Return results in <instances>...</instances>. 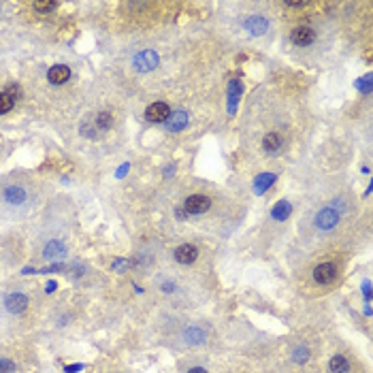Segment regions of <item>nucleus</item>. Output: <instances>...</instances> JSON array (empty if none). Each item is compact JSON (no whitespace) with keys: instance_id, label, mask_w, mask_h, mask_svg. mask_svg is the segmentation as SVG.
Returning <instances> with one entry per match:
<instances>
[{"instance_id":"nucleus-1","label":"nucleus","mask_w":373,"mask_h":373,"mask_svg":"<svg viewBox=\"0 0 373 373\" xmlns=\"http://www.w3.org/2000/svg\"><path fill=\"white\" fill-rule=\"evenodd\" d=\"M337 224H339V211H337V207H335V205L324 207L322 211H318V215H316V226H318V229L331 231Z\"/></svg>"},{"instance_id":"nucleus-2","label":"nucleus","mask_w":373,"mask_h":373,"mask_svg":"<svg viewBox=\"0 0 373 373\" xmlns=\"http://www.w3.org/2000/svg\"><path fill=\"white\" fill-rule=\"evenodd\" d=\"M132 64H134L136 70L147 72V70H152V68H156V66H158V53H156V51H152V49H145V51L139 53V56H134Z\"/></svg>"},{"instance_id":"nucleus-3","label":"nucleus","mask_w":373,"mask_h":373,"mask_svg":"<svg viewBox=\"0 0 373 373\" xmlns=\"http://www.w3.org/2000/svg\"><path fill=\"white\" fill-rule=\"evenodd\" d=\"M169 115H171V109H169V105H165V103H154V105L147 107V111H145V117H147L150 122H154V124L167 122Z\"/></svg>"},{"instance_id":"nucleus-4","label":"nucleus","mask_w":373,"mask_h":373,"mask_svg":"<svg viewBox=\"0 0 373 373\" xmlns=\"http://www.w3.org/2000/svg\"><path fill=\"white\" fill-rule=\"evenodd\" d=\"M209 207H211V201H209L207 196H201V194L188 196L186 203H184V209L188 213H205Z\"/></svg>"},{"instance_id":"nucleus-5","label":"nucleus","mask_w":373,"mask_h":373,"mask_svg":"<svg viewBox=\"0 0 373 373\" xmlns=\"http://www.w3.org/2000/svg\"><path fill=\"white\" fill-rule=\"evenodd\" d=\"M337 275V269H335L333 262H322V265H318L314 269V279L318 284H331Z\"/></svg>"},{"instance_id":"nucleus-6","label":"nucleus","mask_w":373,"mask_h":373,"mask_svg":"<svg viewBox=\"0 0 373 373\" xmlns=\"http://www.w3.org/2000/svg\"><path fill=\"white\" fill-rule=\"evenodd\" d=\"M198 256V250L194 248L192 243H184L179 245V248L175 250V260L181 262V265H190V262H194Z\"/></svg>"},{"instance_id":"nucleus-7","label":"nucleus","mask_w":373,"mask_h":373,"mask_svg":"<svg viewBox=\"0 0 373 373\" xmlns=\"http://www.w3.org/2000/svg\"><path fill=\"white\" fill-rule=\"evenodd\" d=\"M5 305L11 314H22V312H26V307H28V299H26V294H22V292H13V294L7 296Z\"/></svg>"},{"instance_id":"nucleus-8","label":"nucleus","mask_w":373,"mask_h":373,"mask_svg":"<svg viewBox=\"0 0 373 373\" xmlns=\"http://www.w3.org/2000/svg\"><path fill=\"white\" fill-rule=\"evenodd\" d=\"M3 198L9 205H22L26 201V190L22 186H7L3 192Z\"/></svg>"},{"instance_id":"nucleus-9","label":"nucleus","mask_w":373,"mask_h":373,"mask_svg":"<svg viewBox=\"0 0 373 373\" xmlns=\"http://www.w3.org/2000/svg\"><path fill=\"white\" fill-rule=\"evenodd\" d=\"M70 77V68L64 66V64H58V66H51L49 72H47V79L51 81V84H56V86H62V84H66Z\"/></svg>"},{"instance_id":"nucleus-10","label":"nucleus","mask_w":373,"mask_h":373,"mask_svg":"<svg viewBox=\"0 0 373 373\" xmlns=\"http://www.w3.org/2000/svg\"><path fill=\"white\" fill-rule=\"evenodd\" d=\"M186 126H188V113H186V111H175V113L169 115L167 128H169L171 132H179V130H184Z\"/></svg>"},{"instance_id":"nucleus-11","label":"nucleus","mask_w":373,"mask_h":373,"mask_svg":"<svg viewBox=\"0 0 373 373\" xmlns=\"http://www.w3.org/2000/svg\"><path fill=\"white\" fill-rule=\"evenodd\" d=\"M314 39H316V34H314L312 28H305V26H301V28L292 30V43L294 45H303V47H305V45H312Z\"/></svg>"},{"instance_id":"nucleus-12","label":"nucleus","mask_w":373,"mask_h":373,"mask_svg":"<svg viewBox=\"0 0 373 373\" xmlns=\"http://www.w3.org/2000/svg\"><path fill=\"white\" fill-rule=\"evenodd\" d=\"M66 254V248H64V243L62 241H49L47 245H45V252H43V256L47 258V260H56V258H62Z\"/></svg>"},{"instance_id":"nucleus-13","label":"nucleus","mask_w":373,"mask_h":373,"mask_svg":"<svg viewBox=\"0 0 373 373\" xmlns=\"http://www.w3.org/2000/svg\"><path fill=\"white\" fill-rule=\"evenodd\" d=\"M273 184H275V175H271V173H262V175H258L256 181H254V192L265 194Z\"/></svg>"},{"instance_id":"nucleus-14","label":"nucleus","mask_w":373,"mask_h":373,"mask_svg":"<svg viewBox=\"0 0 373 373\" xmlns=\"http://www.w3.org/2000/svg\"><path fill=\"white\" fill-rule=\"evenodd\" d=\"M245 28H248V32L252 34H265L267 28H269V22L265 20V17H250L248 22H245Z\"/></svg>"},{"instance_id":"nucleus-15","label":"nucleus","mask_w":373,"mask_h":373,"mask_svg":"<svg viewBox=\"0 0 373 373\" xmlns=\"http://www.w3.org/2000/svg\"><path fill=\"white\" fill-rule=\"evenodd\" d=\"M184 339L190 345H201L205 343V333L201 329H196V326H190V329L184 331Z\"/></svg>"},{"instance_id":"nucleus-16","label":"nucleus","mask_w":373,"mask_h":373,"mask_svg":"<svg viewBox=\"0 0 373 373\" xmlns=\"http://www.w3.org/2000/svg\"><path fill=\"white\" fill-rule=\"evenodd\" d=\"M239 94H241V84L239 81H231V86H229V113L237 111Z\"/></svg>"},{"instance_id":"nucleus-17","label":"nucleus","mask_w":373,"mask_h":373,"mask_svg":"<svg viewBox=\"0 0 373 373\" xmlns=\"http://www.w3.org/2000/svg\"><path fill=\"white\" fill-rule=\"evenodd\" d=\"M290 211H292V207H290V203L288 201H279L275 207H273V211H271V215H273V220H286V217L290 215Z\"/></svg>"},{"instance_id":"nucleus-18","label":"nucleus","mask_w":373,"mask_h":373,"mask_svg":"<svg viewBox=\"0 0 373 373\" xmlns=\"http://www.w3.org/2000/svg\"><path fill=\"white\" fill-rule=\"evenodd\" d=\"M279 145H281V136L277 132H269L265 136V141H262V147H265L267 154H273V152H277L279 150Z\"/></svg>"},{"instance_id":"nucleus-19","label":"nucleus","mask_w":373,"mask_h":373,"mask_svg":"<svg viewBox=\"0 0 373 373\" xmlns=\"http://www.w3.org/2000/svg\"><path fill=\"white\" fill-rule=\"evenodd\" d=\"M331 371L333 373H348V369H350V362H348V358L345 356H341V354H337V356H333L331 358Z\"/></svg>"},{"instance_id":"nucleus-20","label":"nucleus","mask_w":373,"mask_h":373,"mask_svg":"<svg viewBox=\"0 0 373 373\" xmlns=\"http://www.w3.org/2000/svg\"><path fill=\"white\" fill-rule=\"evenodd\" d=\"M13 103H15V101H13V98L9 96L7 92H0V115L11 111V109H13Z\"/></svg>"},{"instance_id":"nucleus-21","label":"nucleus","mask_w":373,"mask_h":373,"mask_svg":"<svg viewBox=\"0 0 373 373\" xmlns=\"http://www.w3.org/2000/svg\"><path fill=\"white\" fill-rule=\"evenodd\" d=\"M111 124H113V117H111V113H98V117H96V126L98 128H103V130H107V128H111Z\"/></svg>"},{"instance_id":"nucleus-22","label":"nucleus","mask_w":373,"mask_h":373,"mask_svg":"<svg viewBox=\"0 0 373 373\" xmlns=\"http://www.w3.org/2000/svg\"><path fill=\"white\" fill-rule=\"evenodd\" d=\"M56 5L58 3H53V0H36V3H34V9H36V11H51V9H56Z\"/></svg>"},{"instance_id":"nucleus-23","label":"nucleus","mask_w":373,"mask_h":373,"mask_svg":"<svg viewBox=\"0 0 373 373\" xmlns=\"http://www.w3.org/2000/svg\"><path fill=\"white\" fill-rule=\"evenodd\" d=\"M356 88L360 90V92L369 94V92H371V75H365L362 79H358V81H356Z\"/></svg>"},{"instance_id":"nucleus-24","label":"nucleus","mask_w":373,"mask_h":373,"mask_svg":"<svg viewBox=\"0 0 373 373\" xmlns=\"http://www.w3.org/2000/svg\"><path fill=\"white\" fill-rule=\"evenodd\" d=\"M0 373H15V362L9 358H0Z\"/></svg>"},{"instance_id":"nucleus-25","label":"nucleus","mask_w":373,"mask_h":373,"mask_svg":"<svg viewBox=\"0 0 373 373\" xmlns=\"http://www.w3.org/2000/svg\"><path fill=\"white\" fill-rule=\"evenodd\" d=\"M292 356H294L296 362H305V360L309 358V350H307V348H296Z\"/></svg>"},{"instance_id":"nucleus-26","label":"nucleus","mask_w":373,"mask_h":373,"mask_svg":"<svg viewBox=\"0 0 373 373\" xmlns=\"http://www.w3.org/2000/svg\"><path fill=\"white\" fill-rule=\"evenodd\" d=\"M81 132H84V136H90V139H94V136H96V128L92 124H84V126H81Z\"/></svg>"},{"instance_id":"nucleus-27","label":"nucleus","mask_w":373,"mask_h":373,"mask_svg":"<svg viewBox=\"0 0 373 373\" xmlns=\"http://www.w3.org/2000/svg\"><path fill=\"white\" fill-rule=\"evenodd\" d=\"M128 265H130L128 260H115V262H113V271L122 273V271H126V269H128Z\"/></svg>"},{"instance_id":"nucleus-28","label":"nucleus","mask_w":373,"mask_h":373,"mask_svg":"<svg viewBox=\"0 0 373 373\" xmlns=\"http://www.w3.org/2000/svg\"><path fill=\"white\" fill-rule=\"evenodd\" d=\"M7 94H9V96H11V98H13V101H17V98H20V96H22V90H20V88H17V86H9V90H7Z\"/></svg>"},{"instance_id":"nucleus-29","label":"nucleus","mask_w":373,"mask_h":373,"mask_svg":"<svg viewBox=\"0 0 373 373\" xmlns=\"http://www.w3.org/2000/svg\"><path fill=\"white\" fill-rule=\"evenodd\" d=\"M307 3H296V0H288L286 7H292V9H303Z\"/></svg>"},{"instance_id":"nucleus-30","label":"nucleus","mask_w":373,"mask_h":373,"mask_svg":"<svg viewBox=\"0 0 373 373\" xmlns=\"http://www.w3.org/2000/svg\"><path fill=\"white\" fill-rule=\"evenodd\" d=\"M362 292H365L367 301H369V296H371V284H369V281H365V284H362Z\"/></svg>"},{"instance_id":"nucleus-31","label":"nucleus","mask_w":373,"mask_h":373,"mask_svg":"<svg viewBox=\"0 0 373 373\" xmlns=\"http://www.w3.org/2000/svg\"><path fill=\"white\" fill-rule=\"evenodd\" d=\"M84 369V365H70V367H66V373H75V371H81Z\"/></svg>"},{"instance_id":"nucleus-32","label":"nucleus","mask_w":373,"mask_h":373,"mask_svg":"<svg viewBox=\"0 0 373 373\" xmlns=\"http://www.w3.org/2000/svg\"><path fill=\"white\" fill-rule=\"evenodd\" d=\"M53 290H56V281H49V284H47V292H53Z\"/></svg>"},{"instance_id":"nucleus-33","label":"nucleus","mask_w":373,"mask_h":373,"mask_svg":"<svg viewBox=\"0 0 373 373\" xmlns=\"http://www.w3.org/2000/svg\"><path fill=\"white\" fill-rule=\"evenodd\" d=\"M188 373H207L205 369H201V367H194V369H190Z\"/></svg>"},{"instance_id":"nucleus-34","label":"nucleus","mask_w":373,"mask_h":373,"mask_svg":"<svg viewBox=\"0 0 373 373\" xmlns=\"http://www.w3.org/2000/svg\"><path fill=\"white\" fill-rule=\"evenodd\" d=\"M173 171H175V169H173V167H167V171H165V175H173Z\"/></svg>"}]
</instances>
